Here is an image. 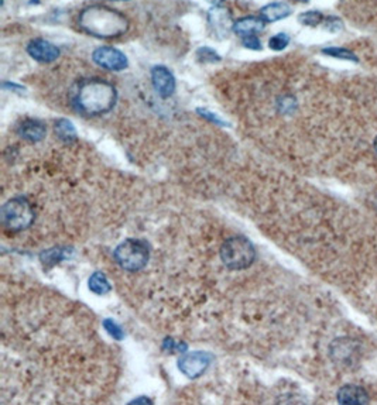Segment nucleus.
Masks as SVG:
<instances>
[{"label": "nucleus", "instance_id": "7ed1b4c3", "mask_svg": "<svg viewBox=\"0 0 377 405\" xmlns=\"http://www.w3.org/2000/svg\"><path fill=\"white\" fill-rule=\"evenodd\" d=\"M36 219L34 207L24 197L9 200L0 209V222L9 232L19 233L29 229Z\"/></svg>", "mask_w": 377, "mask_h": 405}, {"label": "nucleus", "instance_id": "aec40b11", "mask_svg": "<svg viewBox=\"0 0 377 405\" xmlns=\"http://www.w3.org/2000/svg\"><path fill=\"white\" fill-rule=\"evenodd\" d=\"M197 57L204 64H215L221 61V56L211 47H201L197 51Z\"/></svg>", "mask_w": 377, "mask_h": 405}, {"label": "nucleus", "instance_id": "4be33fe9", "mask_svg": "<svg viewBox=\"0 0 377 405\" xmlns=\"http://www.w3.org/2000/svg\"><path fill=\"white\" fill-rule=\"evenodd\" d=\"M290 43V37L286 33H279L269 40V47L274 51H283Z\"/></svg>", "mask_w": 377, "mask_h": 405}, {"label": "nucleus", "instance_id": "ddd939ff", "mask_svg": "<svg viewBox=\"0 0 377 405\" xmlns=\"http://www.w3.org/2000/svg\"><path fill=\"white\" fill-rule=\"evenodd\" d=\"M17 135H20L23 140L29 143H38L46 138L47 135V128L38 121L27 119L21 122L17 128Z\"/></svg>", "mask_w": 377, "mask_h": 405}, {"label": "nucleus", "instance_id": "c85d7f7f", "mask_svg": "<svg viewBox=\"0 0 377 405\" xmlns=\"http://www.w3.org/2000/svg\"><path fill=\"white\" fill-rule=\"evenodd\" d=\"M375 150H376V153H377V137H376V138H375Z\"/></svg>", "mask_w": 377, "mask_h": 405}, {"label": "nucleus", "instance_id": "f03ea898", "mask_svg": "<svg viewBox=\"0 0 377 405\" xmlns=\"http://www.w3.org/2000/svg\"><path fill=\"white\" fill-rule=\"evenodd\" d=\"M118 101L116 88L100 78L83 81L76 93V111L86 116H99L110 112Z\"/></svg>", "mask_w": 377, "mask_h": 405}, {"label": "nucleus", "instance_id": "dca6fc26", "mask_svg": "<svg viewBox=\"0 0 377 405\" xmlns=\"http://www.w3.org/2000/svg\"><path fill=\"white\" fill-rule=\"evenodd\" d=\"M88 285H89V289H91L92 292L98 294V295L108 294V292L112 289V287H110V284H109L106 275H105L103 272H100V271H96V272H93V274L91 275Z\"/></svg>", "mask_w": 377, "mask_h": 405}, {"label": "nucleus", "instance_id": "39448f33", "mask_svg": "<svg viewBox=\"0 0 377 405\" xmlns=\"http://www.w3.org/2000/svg\"><path fill=\"white\" fill-rule=\"evenodd\" d=\"M115 262L120 269L129 272L143 270L150 259V250L146 242L140 239H128L122 242L113 253Z\"/></svg>", "mask_w": 377, "mask_h": 405}, {"label": "nucleus", "instance_id": "a211bd4d", "mask_svg": "<svg viewBox=\"0 0 377 405\" xmlns=\"http://www.w3.org/2000/svg\"><path fill=\"white\" fill-rule=\"evenodd\" d=\"M324 20H325V16L318 10H309L299 16V21L304 26H309V27H316L322 24Z\"/></svg>", "mask_w": 377, "mask_h": 405}, {"label": "nucleus", "instance_id": "bb28decb", "mask_svg": "<svg viewBox=\"0 0 377 405\" xmlns=\"http://www.w3.org/2000/svg\"><path fill=\"white\" fill-rule=\"evenodd\" d=\"M3 88H4V89H14V92H21V91H24V88H21L20 85L11 83V82H4V83H3Z\"/></svg>", "mask_w": 377, "mask_h": 405}, {"label": "nucleus", "instance_id": "f8f14e48", "mask_svg": "<svg viewBox=\"0 0 377 405\" xmlns=\"http://www.w3.org/2000/svg\"><path fill=\"white\" fill-rule=\"evenodd\" d=\"M266 27V21L262 17L256 16H247L242 17L237 21H234L233 33H236L239 37H249V36H257L262 33Z\"/></svg>", "mask_w": 377, "mask_h": 405}, {"label": "nucleus", "instance_id": "a878e982", "mask_svg": "<svg viewBox=\"0 0 377 405\" xmlns=\"http://www.w3.org/2000/svg\"><path fill=\"white\" fill-rule=\"evenodd\" d=\"M198 112L201 113V116H204V118H207L208 121H211V122H214V123H217V125H221V126H225V123L217 116V115H214V113H211V112H208V111H205V109H198Z\"/></svg>", "mask_w": 377, "mask_h": 405}, {"label": "nucleus", "instance_id": "cd10ccee", "mask_svg": "<svg viewBox=\"0 0 377 405\" xmlns=\"http://www.w3.org/2000/svg\"><path fill=\"white\" fill-rule=\"evenodd\" d=\"M207 1H208V3H211L212 6H220L224 0H207Z\"/></svg>", "mask_w": 377, "mask_h": 405}, {"label": "nucleus", "instance_id": "5701e85b", "mask_svg": "<svg viewBox=\"0 0 377 405\" xmlns=\"http://www.w3.org/2000/svg\"><path fill=\"white\" fill-rule=\"evenodd\" d=\"M103 327H105L106 332H108L112 338L116 339V340H122L123 337H125L122 328H120L116 322H113L112 319H105V321H103Z\"/></svg>", "mask_w": 377, "mask_h": 405}, {"label": "nucleus", "instance_id": "9d476101", "mask_svg": "<svg viewBox=\"0 0 377 405\" xmlns=\"http://www.w3.org/2000/svg\"><path fill=\"white\" fill-rule=\"evenodd\" d=\"M151 83L160 98L167 99L174 95L175 78L168 68L164 66H155L151 68Z\"/></svg>", "mask_w": 377, "mask_h": 405}, {"label": "nucleus", "instance_id": "20e7f679", "mask_svg": "<svg viewBox=\"0 0 377 405\" xmlns=\"http://www.w3.org/2000/svg\"><path fill=\"white\" fill-rule=\"evenodd\" d=\"M256 259V250L252 242L243 236L229 237L221 247V260L232 271L249 269Z\"/></svg>", "mask_w": 377, "mask_h": 405}, {"label": "nucleus", "instance_id": "f3484780", "mask_svg": "<svg viewBox=\"0 0 377 405\" xmlns=\"http://www.w3.org/2000/svg\"><path fill=\"white\" fill-rule=\"evenodd\" d=\"M56 135H58L64 143H73L76 140V130L74 125L67 119H60L56 122Z\"/></svg>", "mask_w": 377, "mask_h": 405}, {"label": "nucleus", "instance_id": "412c9836", "mask_svg": "<svg viewBox=\"0 0 377 405\" xmlns=\"http://www.w3.org/2000/svg\"><path fill=\"white\" fill-rule=\"evenodd\" d=\"M67 257V252L64 249H51L41 255V262L44 265H56Z\"/></svg>", "mask_w": 377, "mask_h": 405}, {"label": "nucleus", "instance_id": "6e6552de", "mask_svg": "<svg viewBox=\"0 0 377 405\" xmlns=\"http://www.w3.org/2000/svg\"><path fill=\"white\" fill-rule=\"evenodd\" d=\"M208 24L218 40H225L233 31V17L230 10L224 6H214L208 11Z\"/></svg>", "mask_w": 377, "mask_h": 405}, {"label": "nucleus", "instance_id": "b1692460", "mask_svg": "<svg viewBox=\"0 0 377 405\" xmlns=\"http://www.w3.org/2000/svg\"><path fill=\"white\" fill-rule=\"evenodd\" d=\"M322 26H324V29H325L326 31L336 33V31H339V30L342 29L344 24H342V20H339L338 17H325Z\"/></svg>", "mask_w": 377, "mask_h": 405}, {"label": "nucleus", "instance_id": "423d86ee", "mask_svg": "<svg viewBox=\"0 0 377 405\" xmlns=\"http://www.w3.org/2000/svg\"><path fill=\"white\" fill-rule=\"evenodd\" d=\"M331 357L342 367H352L361 356V344L351 338L335 339L331 343Z\"/></svg>", "mask_w": 377, "mask_h": 405}, {"label": "nucleus", "instance_id": "2eb2a0df", "mask_svg": "<svg viewBox=\"0 0 377 405\" xmlns=\"http://www.w3.org/2000/svg\"><path fill=\"white\" fill-rule=\"evenodd\" d=\"M338 401L341 404H368L369 396L362 387L348 384L338 391Z\"/></svg>", "mask_w": 377, "mask_h": 405}, {"label": "nucleus", "instance_id": "4468645a", "mask_svg": "<svg viewBox=\"0 0 377 405\" xmlns=\"http://www.w3.org/2000/svg\"><path fill=\"white\" fill-rule=\"evenodd\" d=\"M293 13L290 4H287L286 1H276V3H270L266 4L264 7L260 9V17L266 21V23H274L279 20H283L286 17H289Z\"/></svg>", "mask_w": 377, "mask_h": 405}, {"label": "nucleus", "instance_id": "0eeeda50", "mask_svg": "<svg viewBox=\"0 0 377 405\" xmlns=\"http://www.w3.org/2000/svg\"><path fill=\"white\" fill-rule=\"evenodd\" d=\"M212 359V354L208 352L187 353L184 357L180 359L178 369L188 379H198L207 371Z\"/></svg>", "mask_w": 377, "mask_h": 405}, {"label": "nucleus", "instance_id": "c756f323", "mask_svg": "<svg viewBox=\"0 0 377 405\" xmlns=\"http://www.w3.org/2000/svg\"><path fill=\"white\" fill-rule=\"evenodd\" d=\"M300 1H308V0H300Z\"/></svg>", "mask_w": 377, "mask_h": 405}, {"label": "nucleus", "instance_id": "9b49d317", "mask_svg": "<svg viewBox=\"0 0 377 405\" xmlns=\"http://www.w3.org/2000/svg\"><path fill=\"white\" fill-rule=\"evenodd\" d=\"M27 53L33 60L43 63V64L54 63L61 56L60 48L44 39L31 40L27 44Z\"/></svg>", "mask_w": 377, "mask_h": 405}, {"label": "nucleus", "instance_id": "6ab92c4d", "mask_svg": "<svg viewBox=\"0 0 377 405\" xmlns=\"http://www.w3.org/2000/svg\"><path fill=\"white\" fill-rule=\"evenodd\" d=\"M322 54L329 56V57H334V58H339V60H348V61H355V63H358L356 56H355L352 51L346 50V48H338V47L324 48V50H322Z\"/></svg>", "mask_w": 377, "mask_h": 405}, {"label": "nucleus", "instance_id": "f257e3e1", "mask_svg": "<svg viewBox=\"0 0 377 405\" xmlns=\"http://www.w3.org/2000/svg\"><path fill=\"white\" fill-rule=\"evenodd\" d=\"M78 26L89 36L98 39H116L128 33L129 20L115 9L95 4L81 11Z\"/></svg>", "mask_w": 377, "mask_h": 405}, {"label": "nucleus", "instance_id": "393cba45", "mask_svg": "<svg viewBox=\"0 0 377 405\" xmlns=\"http://www.w3.org/2000/svg\"><path fill=\"white\" fill-rule=\"evenodd\" d=\"M242 44H243L244 48H249V50H254V51L262 50V43H260V40H259L257 36L243 37V39H242Z\"/></svg>", "mask_w": 377, "mask_h": 405}, {"label": "nucleus", "instance_id": "1a4fd4ad", "mask_svg": "<svg viewBox=\"0 0 377 405\" xmlns=\"http://www.w3.org/2000/svg\"><path fill=\"white\" fill-rule=\"evenodd\" d=\"M92 60L96 66L108 71H123L129 66L128 57L115 47H99L93 51Z\"/></svg>", "mask_w": 377, "mask_h": 405}]
</instances>
